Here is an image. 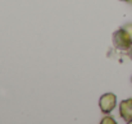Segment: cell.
Instances as JSON below:
<instances>
[{
    "label": "cell",
    "mask_w": 132,
    "mask_h": 124,
    "mask_svg": "<svg viewBox=\"0 0 132 124\" xmlns=\"http://www.w3.org/2000/svg\"><path fill=\"white\" fill-rule=\"evenodd\" d=\"M113 45L116 49L122 50V51H128L132 46V36L128 33L127 30L123 27L117 30L113 33Z\"/></svg>",
    "instance_id": "cell-1"
},
{
    "label": "cell",
    "mask_w": 132,
    "mask_h": 124,
    "mask_svg": "<svg viewBox=\"0 0 132 124\" xmlns=\"http://www.w3.org/2000/svg\"><path fill=\"white\" fill-rule=\"evenodd\" d=\"M117 105V96L112 92L104 93L99 100V108L104 114H109Z\"/></svg>",
    "instance_id": "cell-2"
},
{
    "label": "cell",
    "mask_w": 132,
    "mask_h": 124,
    "mask_svg": "<svg viewBox=\"0 0 132 124\" xmlns=\"http://www.w3.org/2000/svg\"><path fill=\"white\" fill-rule=\"evenodd\" d=\"M119 114L123 118L125 122L131 123L132 122V99L123 100L119 104Z\"/></svg>",
    "instance_id": "cell-3"
},
{
    "label": "cell",
    "mask_w": 132,
    "mask_h": 124,
    "mask_svg": "<svg viewBox=\"0 0 132 124\" xmlns=\"http://www.w3.org/2000/svg\"><path fill=\"white\" fill-rule=\"evenodd\" d=\"M101 123H116V120L112 119V117H105V118L101 120Z\"/></svg>",
    "instance_id": "cell-4"
},
{
    "label": "cell",
    "mask_w": 132,
    "mask_h": 124,
    "mask_svg": "<svg viewBox=\"0 0 132 124\" xmlns=\"http://www.w3.org/2000/svg\"><path fill=\"white\" fill-rule=\"evenodd\" d=\"M123 28H125V30H127V31H128V33L132 36V24H126V26H123Z\"/></svg>",
    "instance_id": "cell-5"
},
{
    "label": "cell",
    "mask_w": 132,
    "mask_h": 124,
    "mask_svg": "<svg viewBox=\"0 0 132 124\" xmlns=\"http://www.w3.org/2000/svg\"><path fill=\"white\" fill-rule=\"evenodd\" d=\"M128 56H130V58L132 59V46L130 47V50H128Z\"/></svg>",
    "instance_id": "cell-6"
},
{
    "label": "cell",
    "mask_w": 132,
    "mask_h": 124,
    "mask_svg": "<svg viewBox=\"0 0 132 124\" xmlns=\"http://www.w3.org/2000/svg\"><path fill=\"white\" fill-rule=\"evenodd\" d=\"M123 1H128V0H123Z\"/></svg>",
    "instance_id": "cell-7"
}]
</instances>
